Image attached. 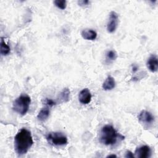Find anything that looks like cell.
<instances>
[{
	"mask_svg": "<svg viewBox=\"0 0 158 158\" xmlns=\"http://www.w3.org/2000/svg\"><path fill=\"white\" fill-rule=\"evenodd\" d=\"M106 59L109 61H114L117 58V52L114 50H110L107 52L106 54Z\"/></svg>",
	"mask_w": 158,
	"mask_h": 158,
	"instance_id": "9a60e30c",
	"label": "cell"
},
{
	"mask_svg": "<svg viewBox=\"0 0 158 158\" xmlns=\"http://www.w3.org/2000/svg\"><path fill=\"white\" fill-rule=\"evenodd\" d=\"M54 4L57 7L62 10L65 9L67 7V1L65 0H55Z\"/></svg>",
	"mask_w": 158,
	"mask_h": 158,
	"instance_id": "2e32d148",
	"label": "cell"
},
{
	"mask_svg": "<svg viewBox=\"0 0 158 158\" xmlns=\"http://www.w3.org/2000/svg\"><path fill=\"white\" fill-rule=\"evenodd\" d=\"M44 102H45L46 105H47L49 107H52L53 106L56 104V102L54 101H53L52 99H48V98L45 99Z\"/></svg>",
	"mask_w": 158,
	"mask_h": 158,
	"instance_id": "e0dca14e",
	"label": "cell"
},
{
	"mask_svg": "<svg viewBox=\"0 0 158 158\" xmlns=\"http://www.w3.org/2000/svg\"><path fill=\"white\" fill-rule=\"evenodd\" d=\"M118 23V16L117 12L115 11H111L109 14V20L107 23V31L112 33L116 30Z\"/></svg>",
	"mask_w": 158,
	"mask_h": 158,
	"instance_id": "5b68a950",
	"label": "cell"
},
{
	"mask_svg": "<svg viewBox=\"0 0 158 158\" xmlns=\"http://www.w3.org/2000/svg\"><path fill=\"white\" fill-rule=\"evenodd\" d=\"M70 91L68 88H65L59 94V99L61 102H67L70 99Z\"/></svg>",
	"mask_w": 158,
	"mask_h": 158,
	"instance_id": "4fadbf2b",
	"label": "cell"
},
{
	"mask_svg": "<svg viewBox=\"0 0 158 158\" xmlns=\"http://www.w3.org/2000/svg\"><path fill=\"white\" fill-rule=\"evenodd\" d=\"M81 35L86 40H94L97 37V33L92 29H85L81 31Z\"/></svg>",
	"mask_w": 158,
	"mask_h": 158,
	"instance_id": "8fae6325",
	"label": "cell"
},
{
	"mask_svg": "<svg viewBox=\"0 0 158 158\" xmlns=\"http://www.w3.org/2000/svg\"><path fill=\"white\" fill-rule=\"evenodd\" d=\"M125 136L118 133L114 127L110 125H106L101 130L99 140L104 145H114L118 140H123Z\"/></svg>",
	"mask_w": 158,
	"mask_h": 158,
	"instance_id": "7a4b0ae2",
	"label": "cell"
},
{
	"mask_svg": "<svg viewBox=\"0 0 158 158\" xmlns=\"http://www.w3.org/2000/svg\"><path fill=\"white\" fill-rule=\"evenodd\" d=\"M10 52V47L5 43L4 38L2 37L1 40V49L0 53L2 56H7Z\"/></svg>",
	"mask_w": 158,
	"mask_h": 158,
	"instance_id": "5bb4252c",
	"label": "cell"
},
{
	"mask_svg": "<svg viewBox=\"0 0 158 158\" xmlns=\"http://www.w3.org/2000/svg\"><path fill=\"white\" fill-rule=\"evenodd\" d=\"M148 69L151 72H156L157 71L158 68V60L157 56L155 54H152L148 58L146 63Z\"/></svg>",
	"mask_w": 158,
	"mask_h": 158,
	"instance_id": "9c48e42d",
	"label": "cell"
},
{
	"mask_svg": "<svg viewBox=\"0 0 158 158\" xmlns=\"http://www.w3.org/2000/svg\"><path fill=\"white\" fill-rule=\"evenodd\" d=\"M135 157L138 158H148L151 156V149L148 145L138 147L135 151Z\"/></svg>",
	"mask_w": 158,
	"mask_h": 158,
	"instance_id": "8992f818",
	"label": "cell"
},
{
	"mask_svg": "<svg viewBox=\"0 0 158 158\" xmlns=\"http://www.w3.org/2000/svg\"><path fill=\"white\" fill-rule=\"evenodd\" d=\"M138 120L142 123L151 124L154 121V117L150 112L146 110H143L138 115Z\"/></svg>",
	"mask_w": 158,
	"mask_h": 158,
	"instance_id": "52a82bcc",
	"label": "cell"
},
{
	"mask_svg": "<svg viewBox=\"0 0 158 158\" xmlns=\"http://www.w3.org/2000/svg\"><path fill=\"white\" fill-rule=\"evenodd\" d=\"M107 157H117V156L115 154H110L107 156Z\"/></svg>",
	"mask_w": 158,
	"mask_h": 158,
	"instance_id": "44dd1931",
	"label": "cell"
},
{
	"mask_svg": "<svg viewBox=\"0 0 158 158\" xmlns=\"http://www.w3.org/2000/svg\"><path fill=\"white\" fill-rule=\"evenodd\" d=\"M30 103V97L26 94H23L14 101L12 104V109L17 114L24 115L28 112Z\"/></svg>",
	"mask_w": 158,
	"mask_h": 158,
	"instance_id": "3957f363",
	"label": "cell"
},
{
	"mask_svg": "<svg viewBox=\"0 0 158 158\" xmlns=\"http://www.w3.org/2000/svg\"><path fill=\"white\" fill-rule=\"evenodd\" d=\"M115 81L114 78L111 76H108L102 83V89L105 91H110L115 88Z\"/></svg>",
	"mask_w": 158,
	"mask_h": 158,
	"instance_id": "30bf717a",
	"label": "cell"
},
{
	"mask_svg": "<svg viewBox=\"0 0 158 158\" xmlns=\"http://www.w3.org/2000/svg\"><path fill=\"white\" fill-rule=\"evenodd\" d=\"M46 140L52 146H61L68 143L67 136L60 132H51L46 136Z\"/></svg>",
	"mask_w": 158,
	"mask_h": 158,
	"instance_id": "277c9868",
	"label": "cell"
},
{
	"mask_svg": "<svg viewBox=\"0 0 158 158\" xmlns=\"http://www.w3.org/2000/svg\"><path fill=\"white\" fill-rule=\"evenodd\" d=\"M89 3V1H88V0H82V1H78V4L80 6H83L88 5Z\"/></svg>",
	"mask_w": 158,
	"mask_h": 158,
	"instance_id": "ac0fdd59",
	"label": "cell"
},
{
	"mask_svg": "<svg viewBox=\"0 0 158 158\" xmlns=\"http://www.w3.org/2000/svg\"><path fill=\"white\" fill-rule=\"evenodd\" d=\"M78 100L83 104H88L91 102V94L88 88H84L80 91L78 95Z\"/></svg>",
	"mask_w": 158,
	"mask_h": 158,
	"instance_id": "ba28073f",
	"label": "cell"
},
{
	"mask_svg": "<svg viewBox=\"0 0 158 158\" xmlns=\"http://www.w3.org/2000/svg\"><path fill=\"white\" fill-rule=\"evenodd\" d=\"M33 144L31 132L23 128L18 131L14 137V149L19 156L25 154Z\"/></svg>",
	"mask_w": 158,
	"mask_h": 158,
	"instance_id": "6da1fadb",
	"label": "cell"
},
{
	"mask_svg": "<svg viewBox=\"0 0 158 158\" xmlns=\"http://www.w3.org/2000/svg\"><path fill=\"white\" fill-rule=\"evenodd\" d=\"M138 69V67L136 65V64H133L132 65V71L133 72H136Z\"/></svg>",
	"mask_w": 158,
	"mask_h": 158,
	"instance_id": "ffe728a7",
	"label": "cell"
},
{
	"mask_svg": "<svg viewBox=\"0 0 158 158\" xmlns=\"http://www.w3.org/2000/svg\"><path fill=\"white\" fill-rule=\"evenodd\" d=\"M49 114L50 111L48 107H44L41 109L37 115V118L41 122H44L48 119L49 116Z\"/></svg>",
	"mask_w": 158,
	"mask_h": 158,
	"instance_id": "7c38bea8",
	"label": "cell"
},
{
	"mask_svg": "<svg viewBox=\"0 0 158 158\" xmlns=\"http://www.w3.org/2000/svg\"><path fill=\"white\" fill-rule=\"evenodd\" d=\"M125 157L127 158H133L135 157V156L133 154V152H131L130 151H127V152H125Z\"/></svg>",
	"mask_w": 158,
	"mask_h": 158,
	"instance_id": "d6986e66",
	"label": "cell"
}]
</instances>
